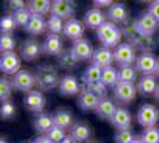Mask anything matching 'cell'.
<instances>
[{
	"label": "cell",
	"instance_id": "cell-54",
	"mask_svg": "<svg viewBox=\"0 0 159 143\" xmlns=\"http://www.w3.org/2000/svg\"><path fill=\"white\" fill-rule=\"evenodd\" d=\"M51 1H53V0H51Z\"/></svg>",
	"mask_w": 159,
	"mask_h": 143
},
{
	"label": "cell",
	"instance_id": "cell-30",
	"mask_svg": "<svg viewBox=\"0 0 159 143\" xmlns=\"http://www.w3.org/2000/svg\"><path fill=\"white\" fill-rule=\"evenodd\" d=\"M53 123L56 126L66 130L73 124V115L68 110H58L53 116Z\"/></svg>",
	"mask_w": 159,
	"mask_h": 143
},
{
	"label": "cell",
	"instance_id": "cell-26",
	"mask_svg": "<svg viewBox=\"0 0 159 143\" xmlns=\"http://www.w3.org/2000/svg\"><path fill=\"white\" fill-rule=\"evenodd\" d=\"M70 136L77 143L86 142L90 137V129L84 123H76L70 129Z\"/></svg>",
	"mask_w": 159,
	"mask_h": 143
},
{
	"label": "cell",
	"instance_id": "cell-38",
	"mask_svg": "<svg viewBox=\"0 0 159 143\" xmlns=\"http://www.w3.org/2000/svg\"><path fill=\"white\" fill-rule=\"evenodd\" d=\"M16 27H17V24L14 21L12 14H6V16L1 17V19H0V30H1V34H11Z\"/></svg>",
	"mask_w": 159,
	"mask_h": 143
},
{
	"label": "cell",
	"instance_id": "cell-36",
	"mask_svg": "<svg viewBox=\"0 0 159 143\" xmlns=\"http://www.w3.org/2000/svg\"><path fill=\"white\" fill-rule=\"evenodd\" d=\"M16 48V40L11 34H1L0 36V51L7 53V51H13Z\"/></svg>",
	"mask_w": 159,
	"mask_h": 143
},
{
	"label": "cell",
	"instance_id": "cell-42",
	"mask_svg": "<svg viewBox=\"0 0 159 143\" xmlns=\"http://www.w3.org/2000/svg\"><path fill=\"white\" fill-rule=\"evenodd\" d=\"M14 113H16V107H14L13 102H8V100L2 102L1 109H0V115L4 119H8V118L13 117Z\"/></svg>",
	"mask_w": 159,
	"mask_h": 143
},
{
	"label": "cell",
	"instance_id": "cell-17",
	"mask_svg": "<svg viewBox=\"0 0 159 143\" xmlns=\"http://www.w3.org/2000/svg\"><path fill=\"white\" fill-rule=\"evenodd\" d=\"M60 92L61 94L66 95V97H71L80 93L81 91V86L79 83V80L74 76V75H66L61 79L60 81Z\"/></svg>",
	"mask_w": 159,
	"mask_h": 143
},
{
	"label": "cell",
	"instance_id": "cell-9",
	"mask_svg": "<svg viewBox=\"0 0 159 143\" xmlns=\"http://www.w3.org/2000/svg\"><path fill=\"white\" fill-rule=\"evenodd\" d=\"M36 83V79L29 70L20 69L18 73H16L12 79L13 88L23 92H30L32 91V87Z\"/></svg>",
	"mask_w": 159,
	"mask_h": 143
},
{
	"label": "cell",
	"instance_id": "cell-25",
	"mask_svg": "<svg viewBox=\"0 0 159 143\" xmlns=\"http://www.w3.org/2000/svg\"><path fill=\"white\" fill-rule=\"evenodd\" d=\"M34 129L37 130L40 134H48L50 130L55 126V123H53V116L47 115V113H40L38 116L34 118Z\"/></svg>",
	"mask_w": 159,
	"mask_h": 143
},
{
	"label": "cell",
	"instance_id": "cell-18",
	"mask_svg": "<svg viewBox=\"0 0 159 143\" xmlns=\"http://www.w3.org/2000/svg\"><path fill=\"white\" fill-rule=\"evenodd\" d=\"M100 97L89 92L88 89L83 88L79 93V99H77V105L80 109L83 111H89V110H95L98 104L100 102Z\"/></svg>",
	"mask_w": 159,
	"mask_h": 143
},
{
	"label": "cell",
	"instance_id": "cell-1",
	"mask_svg": "<svg viewBox=\"0 0 159 143\" xmlns=\"http://www.w3.org/2000/svg\"><path fill=\"white\" fill-rule=\"evenodd\" d=\"M36 83L38 87L43 91H50L57 87L60 85V78H58V72L53 66L49 64H42L36 70Z\"/></svg>",
	"mask_w": 159,
	"mask_h": 143
},
{
	"label": "cell",
	"instance_id": "cell-2",
	"mask_svg": "<svg viewBox=\"0 0 159 143\" xmlns=\"http://www.w3.org/2000/svg\"><path fill=\"white\" fill-rule=\"evenodd\" d=\"M98 40L102 43V47L116 48L121 41V30L112 21H105L96 30Z\"/></svg>",
	"mask_w": 159,
	"mask_h": 143
},
{
	"label": "cell",
	"instance_id": "cell-40",
	"mask_svg": "<svg viewBox=\"0 0 159 143\" xmlns=\"http://www.w3.org/2000/svg\"><path fill=\"white\" fill-rule=\"evenodd\" d=\"M114 138L116 143H131L134 140V136L129 129H118Z\"/></svg>",
	"mask_w": 159,
	"mask_h": 143
},
{
	"label": "cell",
	"instance_id": "cell-7",
	"mask_svg": "<svg viewBox=\"0 0 159 143\" xmlns=\"http://www.w3.org/2000/svg\"><path fill=\"white\" fill-rule=\"evenodd\" d=\"M0 70L5 74L14 75L20 70V57L14 51L1 53Z\"/></svg>",
	"mask_w": 159,
	"mask_h": 143
},
{
	"label": "cell",
	"instance_id": "cell-3",
	"mask_svg": "<svg viewBox=\"0 0 159 143\" xmlns=\"http://www.w3.org/2000/svg\"><path fill=\"white\" fill-rule=\"evenodd\" d=\"M114 53V61L119 66H132L133 62H135V49L131 43H120L113 50Z\"/></svg>",
	"mask_w": 159,
	"mask_h": 143
},
{
	"label": "cell",
	"instance_id": "cell-35",
	"mask_svg": "<svg viewBox=\"0 0 159 143\" xmlns=\"http://www.w3.org/2000/svg\"><path fill=\"white\" fill-rule=\"evenodd\" d=\"M140 138L144 143H159V129L156 126L145 128Z\"/></svg>",
	"mask_w": 159,
	"mask_h": 143
},
{
	"label": "cell",
	"instance_id": "cell-39",
	"mask_svg": "<svg viewBox=\"0 0 159 143\" xmlns=\"http://www.w3.org/2000/svg\"><path fill=\"white\" fill-rule=\"evenodd\" d=\"M12 88H13V85L10 80H7L6 78L0 79V99H1V102L8 100Z\"/></svg>",
	"mask_w": 159,
	"mask_h": 143
},
{
	"label": "cell",
	"instance_id": "cell-11",
	"mask_svg": "<svg viewBox=\"0 0 159 143\" xmlns=\"http://www.w3.org/2000/svg\"><path fill=\"white\" fill-rule=\"evenodd\" d=\"M157 66V59L151 53H143L135 60V69L144 75L154 74Z\"/></svg>",
	"mask_w": 159,
	"mask_h": 143
},
{
	"label": "cell",
	"instance_id": "cell-34",
	"mask_svg": "<svg viewBox=\"0 0 159 143\" xmlns=\"http://www.w3.org/2000/svg\"><path fill=\"white\" fill-rule=\"evenodd\" d=\"M31 16H32V13L30 12V10L26 8V7H25V8H20V10H17V11L12 12V17H13L17 26H20V27L26 26L27 24H29V21H30Z\"/></svg>",
	"mask_w": 159,
	"mask_h": 143
},
{
	"label": "cell",
	"instance_id": "cell-21",
	"mask_svg": "<svg viewBox=\"0 0 159 143\" xmlns=\"http://www.w3.org/2000/svg\"><path fill=\"white\" fill-rule=\"evenodd\" d=\"M118 109L115 106V104L113 102L112 99L107 98V97H103L100 99L99 104L95 109V113L101 118V119H111L112 116L114 115L115 110Z\"/></svg>",
	"mask_w": 159,
	"mask_h": 143
},
{
	"label": "cell",
	"instance_id": "cell-12",
	"mask_svg": "<svg viewBox=\"0 0 159 143\" xmlns=\"http://www.w3.org/2000/svg\"><path fill=\"white\" fill-rule=\"evenodd\" d=\"M24 104L27 110L32 112H40L45 106V97L40 91H30L24 98Z\"/></svg>",
	"mask_w": 159,
	"mask_h": 143
},
{
	"label": "cell",
	"instance_id": "cell-15",
	"mask_svg": "<svg viewBox=\"0 0 159 143\" xmlns=\"http://www.w3.org/2000/svg\"><path fill=\"white\" fill-rule=\"evenodd\" d=\"M84 24L82 21H80L79 19H69L64 23V29H63V34L66 38H70V40H80L82 38V36L84 34Z\"/></svg>",
	"mask_w": 159,
	"mask_h": 143
},
{
	"label": "cell",
	"instance_id": "cell-4",
	"mask_svg": "<svg viewBox=\"0 0 159 143\" xmlns=\"http://www.w3.org/2000/svg\"><path fill=\"white\" fill-rule=\"evenodd\" d=\"M158 23L159 21L147 11V12L141 13L138 17V19L134 21V24H133V27H134V30L138 34L150 37L156 31Z\"/></svg>",
	"mask_w": 159,
	"mask_h": 143
},
{
	"label": "cell",
	"instance_id": "cell-41",
	"mask_svg": "<svg viewBox=\"0 0 159 143\" xmlns=\"http://www.w3.org/2000/svg\"><path fill=\"white\" fill-rule=\"evenodd\" d=\"M47 136L49 137L53 143H60L61 141L66 136V135L64 129L58 128V126H56V125H55L52 129L50 130V131L47 134Z\"/></svg>",
	"mask_w": 159,
	"mask_h": 143
},
{
	"label": "cell",
	"instance_id": "cell-8",
	"mask_svg": "<svg viewBox=\"0 0 159 143\" xmlns=\"http://www.w3.org/2000/svg\"><path fill=\"white\" fill-rule=\"evenodd\" d=\"M114 97L121 102H131L135 98L137 91L133 82L119 81L114 86Z\"/></svg>",
	"mask_w": 159,
	"mask_h": 143
},
{
	"label": "cell",
	"instance_id": "cell-24",
	"mask_svg": "<svg viewBox=\"0 0 159 143\" xmlns=\"http://www.w3.org/2000/svg\"><path fill=\"white\" fill-rule=\"evenodd\" d=\"M47 29V21H44L42 14H32L30 21L25 26V30L30 35H40Z\"/></svg>",
	"mask_w": 159,
	"mask_h": 143
},
{
	"label": "cell",
	"instance_id": "cell-44",
	"mask_svg": "<svg viewBox=\"0 0 159 143\" xmlns=\"http://www.w3.org/2000/svg\"><path fill=\"white\" fill-rule=\"evenodd\" d=\"M148 12L159 21V0H154L148 7Z\"/></svg>",
	"mask_w": 159,
	"mask_h": 143
},
{
	"label": "cell",
	"instance_id": "cell-51",
	"mask_svg": "<svg viewBox=\"0 0 159 143\" xmlns=\"http://www.w3.org/2000/svg\"><path fill=\"white\" fill-rule=\"evenodd\" d=\"M0 143H8L6 141V140H4V138H1V140H0Z\"/></svg>",
	"mask_w": 159,
	"mask_h": 143
},
{
	"label": "cell",
	"instance_id": "cell-43",
	"mask_svg": "<svg viewBox=\"0 0 159 143\" xmlns=\"http://www.w3.org/2000/svg\"><path fill=\"white\" fill-rule=\"evenodd\" d=\"M7 5L10 7V10H12V12L20 8H25L24 0H7Z\"/></svg>",
	"mask_w": 159,
	"mask_h": 143
},
{
	"label": "cell",
	"instance_id": "cell-47",
	"mask_svg": "<svg viewBox=\"0 0 159 143\" xmlns=\"http://www.w3.org/2000/svg\"><path fill=\"white\" fill-rule=\"evenodd\" d=\"M60 143H77V142H76V141H75L70 135H66V136L64 137Z\"/></svg>",
	"mask_w": 159,
	"mask_h": 143
},
{
	"label": "cell",
	"instance_id": "cell-46",
	"mask_svg": "<svg viewBox=\"0 0 159 143\" xmlns=\"http://www.w3.org/2000/svg\"><path fill=\"white\" fill-rule=\"evenodd\" d=\"M33 143H53V142L48 136H39L34 140Z\"/></svg>",
	"mask_w": 159,
	"mask_h": 143
},
{
	"label": "cell",
	"instance_id": "cell-52",
	"mask_svg": "<svg viewBox=\"0 0 159 143\" xmlns=\"http://www.w3.org/2000/svg\"><path fill=\"white\" fill-rule=\"evenodd\" d=\"M140 1H144V2H146V1H154V0H140Z\"/></svg>",
	"mask_w": 159,
	"mask_h": 143
},
{
	"label": "cell",
	"instance_id": "cell-32",
	"mask_svg": "<svg viewBox=\"0 0 159 143\" xmlns=\"http://www.w3.org/2000/svg\"><path fill=\"white\" fill-rule=\"evenodd\" d=\"M119 81L134 82L137 80V69L133 66H120L118 69Z\"/></svg>",
	"mask_w": 159,
	"mask_h": 143
},
{
	"label": "cell",
	"instance_id": "cell-48",
	"mask_svg": "<svg viewBox=\"0 0 159 143\" xmlns=\"http://www.w3.org/2000/svg\"><path fill=\"white\" fill-rule=\"evenodd\" d=\"M154 75L159 78V57L157 59V66H156V70H154Z\"/></svg>",
	"mask_w": 159,
	"mask_h": 143
},
{
	"label": "cell",
	"instance_id": "cell-10",
	"mask_svg": "<svg viewBox=\"0 0 159 143\" xmlns=\"http://www.w3.org/2000/svg\"><path fill=\"white\" fill-rule=\"evenodd\" d=\"M70 50L76 56V59L79 61L93 59L94 51H95L93 45H92V43L88 40H84V38H80V40L74 41Z\"/></svg>",
	"mask_w": 159,
	"mask_h": 143
},
{
	"label": "cell",
	"instance_id": "cell-23",
	"mask_svg": "<svg viewBox=\"0 0 159 143\" xmlns=\"http://www.w3.org/2000/svg\"><path fill=\"white\" fill-rule=\"evenodd\" d=\"M158 87L157 80L153 75H144L138 81V92L144 97L154 94L156 89Z\"/></svg>",
	"mask_w": 159,
	"mask_h": 143
},
{
	"label": "cell",
	"instance_id": "cell-19",
	"mask_svg": "<svg viewBox=\"0 0 159 143\" xmlns=\"http://www.w3.org/2000/svg\"><path fill=\"white\" fill-rule=\"evenodd\" d=\"M109 122L115 126L116 129H129L131 123H132V116L128 112V110L124 107H118L115 110L114 115L109 119Z\"/></svg>",
	"mask_w": 159,
	"mask_h": 143
},
{
	"label": "cell",
	"instance_id": "cell-27",
	"mask_svg": "<svg viewBox=\"0 0 159 143\" xmlns=\"http://www.w3.org/2000/svg\"><path fill=\"white\" fill-rule=\"evenodd\" d=\"M51 0H29L27 8L32 14H44L51 12Z\"/></svg>",
	"mask_w": 159,
	"mask_h": 143
},
{
	"label": "cell",
	"instance_id": "cell-49",
	"mask_svg": "<svg viewBox=\"0 0 159 143\" xmlns=\"http://www.w3.org/2000/svg\"><path fill=\"white\" fill-rule=\"evenodd\" d=\"M154 97H156V99L159 102V85L158 87H157V89H156V92H154Z\"/></svg>",
	"mask_w": 159,
	"mask_h": 143
},
{
	"label": "cell",
	"instance_id": "cell-22",
	"mask_svg": "<svg viewBox=\"0 0 159 143\" xmlns=\"http://www.w3.org/2000/svg\"><path fill=\"white\" fill-rule=\"evenodd\" d=\"M127 8L124 4L121 2H113L111 6L108 7L107 11V18L112 23H124L127 19Z\"/></svg>",
	"mask_w": 159,
	"mask_h": 143
},
{
	"label": "cell",
	"instance_id": "cell-50",
	"mask_svg": "<svg viewBox=\"0 0 159 143\" xmlns=\"http://www.w3.org/2000/svg\"><path fill=\"white\" fill-rule=\"evenodd\" d=\"M131 143H144V142L141 141V138L139 137V138H134V140H133V141Z\"/></svg>",
	"mask_w": 159,
	"mask_h": 143
},
{
	"label": "cell",
	"instance_id": "cell-5",
	"mask_svg": "<svg viewBox=\"0 0 159 143\" xmlns=\"http://www.w3.org/2000/svg\"><path fill=\"white\" fill-rule=\"evenodd\" d=\"M137 119L141 126L144 128H151L156 126L159 119V110L151 104L143 105L137 113Z\"/></svg>",
	"mask_w": 159,
	"mask_h": 143
},
{
	"label": "cell",
	"instance_id": "cell-53",
	"mask_svg": "<svg viewBox=\"0 0 159 143\" xmlns=\"http://www.w3.org/2000/svg\"><path fill=\"white\" fill-rule=\"evenodd\" d=\"M94 143H98V142H94Z\"/></svg>",
	"mask_w": 159,
	"mask_h": 143
},
{
	"label": "cell",
	"instance_id": "cell-33",
	"mask_svg": "<svg viewBox=\"0 0 159 143\" xmlns=\"http://www.w3.org/2000/svg\"><path fill=\"white\" fill-rule=\"evenodd\" d=\"M47 29L50 34L58 35V34H61V32H63V29H64L63 19L60 18L58 16L50 14L49 19L47 21Z\"/></svg>",
	"mask_w": 159,
	"mask_h": 143
},
{
	"label": "cell",
	"instance_id": "cell-45",
	"mask_svg": "<svg viewBox=\"0 0 159 143\" xmlns=\"http://www.w3.org/2000/svg\"><path fill=\"white\" fill-rule=\"evenodd\" d=\"M93 2L98 7H109L113 4V0H93Z\"/></svg>",
	"mask_w": 159,
	"mask_h": 143
},
{
	"label": "cell",
	"instance_id": "cell-20",
	"mask_svg": "<svg viewBox=\"0 0 159 143\" xmlns=\"http://www.w3.org/2000/svg\"><path fill=\"white\" fill-rule=\"evenodd\" d=\"M83 21H84V25L86 26L98 30L106 21V16L99 8H90L84 14Z\"/></svg>",
	"mask_w": 159,
	"mask_h": 143
},
{
	"label": "cell",
	"instance_id": "cell-6",
	"mask_svg": "<svg viewBox=\"0 0 159 143\" xmlns=\"http://www.w3.org/2000/svg\"><path fill=\"white\" fill-rule=\"evenodd\" d=\"M74 0H53L51 5V14L58 16L63 21H69L75 16Z\"/></svg>",
	"mask_w": 159,
	"mask_h": 143
},
{
	"label": "cell",
	"instance_id": "cell-16",
	"mask_svg": "<svg viewBox=\"0 0 159 143\" xmlns=\"http://www.w3.org/2000/svg\"><path fill=\"white\" fill-rule=\"evenodd\" d=\"M93 63L98 64L101 68H106L112 66V63L114 62V53L111 48L107 47H101L98 48L93 55Z\"/></svg>",
	"mask_w": 159,
	"mask_h": 143
},
{
	"label": "cell",
	"instance_id": "cell-29",
	"mask_svg": "<svg viewBox=\"0 0 159 143\" xmlns=\"http://www.w3.org/2000/svg\"><path fill=\"white\" fill-rule=\"evenodd\" d=\"M58 64H60V67L62 69L71 70V69L77 67L79 60L71 53V50H66V51H62L58 55Z\"/></svg>",
	"mask_w": 159,
	"mask_h": 143
},
{
	"label": "cell",
	"instance_id": "cell-28",
	"mask_svg": "<svg viewBox=\"0 0 159 143\" xmlns=\"http://www.w3.org/2000/svg\"><path fill=\"white\" fill-rule=\"evenodd\" d=\"M101 75H102V68L99 67L98 64H95V63H92L84 69L81 79H82L83 83L87 85V83H90V82L101 80Z\"/></svg>",
	"mask_w": 159,
	"mask_h": 143
},
{
	"label": "cell",
	"instance_id": "cell-13",
	"mask_svg": "<svg viewBox=\"0 0 159 143\" xmlns=\"http://www.w3.org/2000/svg\"><path fill=\"white\" fill-rule=\"evenodd\" d=\"M42 53L50 56H58L62 53V40L60 35H48L42 43Z\"/></svg>",
	"mask_w": 159,
	"mask_h": 143
},
{
	"label": "cell",
	"instance_id": "cell-37",
	"mask_svg": "<svg viewBox=\"0 0 159 143\" xmlns=\"http://www.w3.org/2000/svg\"><path fill=\"white\" fill-rule=\"evenodd\" d=\"M84 88L88 89L89 92L94 93V94H96L98 97H100V98L106 97L107 86L103 83V82L101 81V80H99V81L90 82V83H87V85H84Z\"/></svg>",
	"mask_w": 159,
	"mask_h": 143
},
{
	"label": "cell",
	"instance_id": "cell-14",
	"mask_svg": "<svg viewBox=\"0 0 159 143\" xmlns=\"http://www.w3.org/2000/svg\"><path fill=\"white\" fill-rule=\"evenodd\" d=\"M42 47L36 40H26L20 47V56L25 61H33L39 57Z\"/></svg>",
	"mask_w": 159,
	"mask_h": 143
},
{
	"label": "cell",
	"instance_id": "cell-31",
	"mask_svg": "<svg viewBox=\"0 0 159 143\" xmlns=\"http://www.w3.org/2000/svg\"><path fill=\"white\" fill-rule=\"evenodd\" d=\"M101 81L106 85L107 87H114L119 82V75L118 69L114 68L113 66L102 68V75H101Z\"/></svg>",
	"mask_w": 159,
	"mask_h": 143
}]
</instances>
